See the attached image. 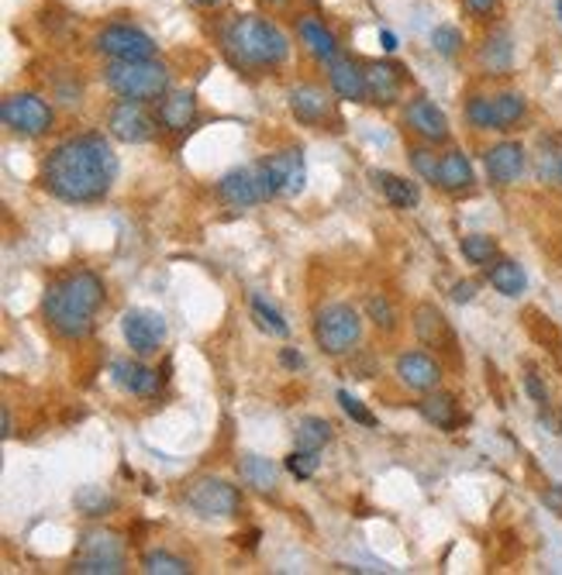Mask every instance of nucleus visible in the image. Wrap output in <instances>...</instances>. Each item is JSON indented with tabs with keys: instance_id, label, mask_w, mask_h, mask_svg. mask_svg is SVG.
<instances>
[{
	"instance_id": "obj_35",
	"label": "nucleus",
	"mask_w": 562,
	"mask_h": 575,
	"mask_svg": "<svg viewBox=\"0 0 562 575\" xmlns=\"http://www.w3.org/2000/svg\"><path fill=\"white\" fill-rule=\"evenodd\" d=\"M366 318L379 328V331H397V310H394V303L383 297V294H373V297H366Z\"/></svg>"
},
{
	"instance_id": "obj_12",
	"label": "nucleus",
	"mask_w": 562,
	"mask_h": 575,
	"mask_svg": "<svg viewBox=\"0 0 562 575\" xmlns=\"http://www.w3.org/2000/svg\"><path fill=\"white\" fill-rule=\"evenodd\" d=\"M108 132L124 145H142L156 139L159 118H152L142 100H121L108 118Z\"/></svg>"
},
{
	"instance_id": "obj_45",
	"label": "nucleus",
	"mask_w": 562,
	"mask_h": 575,
	"mask_svg": "<svg viewBox=\"0 0 562 575\" xmlns=\"http://www.w3.org/2000/svg\"><path fill=\"white\" fill-rule=\"evenodd\" d=\"M542 504H546V507H552V510H555V513L562 517V486H552V489H546V493H542Z\"/></svg>"
},
{
	"instance_id": "obj_27",
	"label": "nucleus",
	"mask_w": 562,
	"mask_h": 575,
	"mask_svg": "<svg viewBox=\"0 0 562 575\" xmlns=\"http://www.w3.org/2000/svg\"><path fill=\"white\" fill-rule=\"evenodd\" d=\"M487 279L497 294L510 297V300H518L525 290H528V276H525V266L515 263V258H494V263L487 266Z\"/></svg>"
},
{
	"instance_id": "obj_10",
	"label": "nucleus",
	"mask_w": 562,
	"mask_h": 575,
	"mask_svg": "<svg viewBox=\"0 0 562 575\" xmlns=\"http://www.w3.org/2000/svg\"><path fill=\"white\" fill-rule=\"evenodd\" d=\"M121 334L128 349H132L135 355H156L166 342V321L163 313L156 310H145V307H132L121 313Z\"/></svg>"
},
{
	"instance_id": "obj_36",
	"label": "nucleus",
	"mask_w": 562,
	"mask_h": 575,
	"mask_svg": "<svg viewBox=\"0 0 562 575\" xmlns=\"http://www.w3.org/2000/svg\"><path fill=\"white\" fill-rule=\"evenodd\" d=\"M142 572H148V575H187L190 565L184 559L169 555V552H148L142 559Z\"/></svg>"
},
{
	"instance_id": "obj_39",
	"label": "nucleus",
	"mask_w": 562,
	"mask_h": 575,
	"mask_svg": "<svg viewBox=\"0 0 562 575\" xmlns=\"http://www.w3.org/2000/svg\"><path fill=\"white\" fill-rule=\"evenodd\" d=\"M318 465H321V458L311 449H297V452L287 455V473L297 476V479H311L318 473Z\"/></svg>"
},
{
	"instance_id": "obj_41",
	"label": "nucleus",
	"mask_w": 562,
	"mask_h": 575,
	"mask_svg": "<svg viewBox=\"0 0 562 575\" xmlns=\"http://www.w3.org/2000/svg\"><path fill=\"white\" fill-rule=\"evenodd\" d=\"M411 163H415L418 176L439 183V159H436V152L431 148H411Z\"/></svg>"
},
{
	"instance_id": "obj_34",
	"label": "nucleus",
	"mask_w": 562,
	"mask_h": 575,
	"mask_svg": "<svg viewBox=\"0 0 562 575\" xmlns=\"http://www.w3.org/2000/svg\"><path fill=\"white\" fill-rule=\"evenodd\" d=\"M252 313H255V321H260L263 331H269V334H276V338H287V334H290V328H287V321H284V313H279L276 307H269L263 297H252Z\"/></svg>"
},
{
	"instance_id": "obj_42",
	"label": "nucleus",
	"mask_w": 562,
	"mask_h": 575,
	"mask_svg": "<svg viewBox=\"0 0 562 575\" xmlns=\"http://www.w3.org/2000/svg\"><path fill=\"white\" fill-rule=\"evenodd\" d=\"M525 389H528V397H531L535 403H539V407H546V403H549L546 386H542V379L535 376V373H528V376H525Z\"/></svg>"
},
{
	"instance_id": "obj_40",
	"label": "nucleus",
	"mask_w": 562,
	"mask_h": 575,
	"mask_svg": "<svg viewBox=\"0 0 562 575\" xmlns=\"http://www.w3.org/2000/svg\"><path fill=\"white\" fill-rule=\"evenodd\" d=\"M339 403H342V410L352 417V421L355 424H363V428H376V417L360 403V400H355L352 394H349V389H339Z\"/></svg>"
},
{
	"instance_id": "obj_4",
	"label": "nucleus",
	"mask_w": 562,
	"mask_h": 575,
	"mask_svg": "<svg viewBox=\"0 0 562 575\" xmlns=\"http://www.w3.org/2000/svg\"><path fill=\"white\" fill-rule=\"evenodd\" d=\"M104 84L121 100H163L169 93V69L159 59H111L104 66Z\"/></svg>"
},
{
	"instance_id": "obj_37",
	"label": "nucleus",
	"mask_w": 562,
	"mask_h": 575,
	"mask_svg": "<svg viewBox=\"0 0 562 575\" xmlns=\"http://www.w3.org/2000/svg\"><path fill=\"white\" fill-rule=\"evenodd\" d=\"M431 45H436V52H439V56H445V59H455L459 52H463L466 38H463V32L455 29V24H439V29L431 32Z\"/></svg>"
},
{
	"instance_id": "obj_18",
	"label": "nucleus",
	"mask_w": 562,
	"mask_h": 575,
	"mask_svg": "<svg viewBox=\"0 0 562 575\" xmlns=\"http://www.w3.org/2000/svg\"><path fill=\"white\" fill-rule=\"evenodd\" d=\"M328 84L342 100L363 103L370 100V87H366V63H355L345 56H335L328 63Z\"/></svg>"
},
{
	"instance_id": "obj_23",
	"label": "nucleus",
	"mask_w": 562,
	"mask_h": 575,
	"mask_svg": "<svg viewBox=\"0 0 562 575\" xmlns=\"http://www.w3.org/2000/svg\"><path fill=\"white\" fill-rule=\"evenodd\" d=\"M480 69L487 76H507L515 66V42H510L507 29H494L480 45Z\"/></svg>"
},
{
	"instance_id": "obj_26",
	"label": "nucleus",
	"mask_w": 562,
	"mask_h": 575,
	"mask_svg": "<svg viewBox=\"0 0 562 575\" xmlns=\"http://www.w3.org/2000/svg\"><path fill=\"white\" fill-rule=\"evenodd\" d=\"M197 118V97L190 90H176L166 93L159 103V124L169 128V132H187Z\"/></svg>"
},
{
	"instance_id": "obj_6",
	"label": "nucleus",
	"mask_w": 562,
	"mask_h": 575,
	"mask_svg": "<svg viewBox=\"0 0 562 575\" xmlns=\"http://www.w3.org/2000/svg\"><path fill=\"white\" fill-rule=\"evenodd\" d=\"M124 541L114 531H87L80 538V548H76V559H73V572H84V575H118L124 572Z\"/></svg>"
},
{
	"instance_id": "obj_43",
	"label": "nucleus",
	"mask_w": 562,
	"mask_h": 575,
	"mask_svg": "<svg viewBox=\"0 0 562 575\" xmlns=\"http://www.w3.org/2000/svg\"><path fill=\"white\" fill-rule=\"evenodd\" d=\"M473 18H491L497 11V0H463Z\"/></svg>"
},
{
	"instance_id": "obj_29",
	"label": "nucleus",
	"mask_w": 562,
	"mask_h": 575,
	"mask_svg": "<svg viewBox=\"0 0 562 575\" xmlns=\"http://www.w3.org/2000/svg\"><path fill=\"white\" fill-rule=\"evenodd\" d=\"M239 476L245 486H252L255 493H276V476H279V468L276 462H269L266 455H242L239 458Z\"/></svg>"
},
{
	"instance_id": "obj_48",
	"label": "nucleus",
	"mask_w": 562,
	"mask_h": 575,
	"mask_svg": "<svg viewBox=\"0 0 562 575\" xmlns=\"http://www.w3.org/2000/svg\"><path fill=\"white\" fill-rule=\"evenodd\" d=\"M549 173H552V179H555L559 187H562V155H555V163H552V169H549Z\"/></svg>"
},
{
	"instance_id": "obj_32",
	"label": "nucleus",
	"mask_w": 562,
	"mask_h": 575,
	"mask_svg": "<svg viewBox=\"0 0 562 575\" xmlns=\"http://www.w3.org/2000/svg\"><path fill=\"white\" fill-rule=\"evenodd\" d=\"M459 248H463V255L470 258L473 266H491L494 258L500 255V248H497V242L491 239V234H466Z\"/></svg>"
},
{
	"instance_id": "obj_9",
	"label": "nucleus",
	"mask_w": 562,
	"mask_h": 575,
	"mask_svg": "<svg viewBox=\"0 0 562 575\" xmlns=\"http://www.w3.org/2000/svg\"><path fill=\"white\" fill-rule=\"evenodd\" d=\"M218 197L228 207H252V203H263L269 197H276V187L266 173V166H249V169H232L228 176H221L218 183Z\"/></svg>"
},
{
	"instance_id": "obj_19",
	"label": "nucleus",
	"mask_w": 562,
	"mask_h": 575,
	"mask_svg": "<svg viewBox=\"0 0 562 575\" xmlns=\"http://www.w3.org/2000/svg\"><path fill=\"white\" fill-rule=\"evenodd\" d=\"M411 321H415V334L421 338L428 349L455 352V334H452V328L445 321V313L436 303H418L415 313H411Z\"/></svg>"
},
{
	"instance_id": "obj_5",
	"label": "nucleus",
	"mask_w": 562,
	"mask_h": 575,
	"mask_svg": "<svg viewBox=\"0 0 562 575\" xmlns=\"http://www.w3.org/2000/svg\"><path fill=\"white\" fill-rule=\"evenodd\" d=\"M363 338V318L349 303H328L315 318V342L324 355H349Z\"/></svg>"
},
{
	"instance_id": "obj_21",
	"label": "nucleus",
	"mask_w": 562,
	"mask_h": 575,
	"mask_svg": "<svg viewBox=\"0 0 562 575\" xmlns=\"http://www.w3.org/2000/svg\"><path fill=\"white\" fill-rule=\"evenodd\" d=\"M111 376L124 394H132V397H156L159 394V373L135 362V358H114Z\"/></svg>"
},
{
	"instance_id": "obj_46",
	"label": "nucleus",
	"mask_w": 562,
	"mask_h": 575,
	"mask_svg": "<svg viewBox=\"0 0 562 575\" xmlns=\"http://www.w3.org/2000/svg\"><path fill=\"white\" fill-rule=\"evenodd\" d=\"M279 358H284V365H290V369H300V365H304V358L294 349H284V355H279Z\"/></svg>"
},
{
	"instance_id": "obj_14",
	"label": "nucleus",
	"mask_w": 562,
	"mask_h": 575,
	"mask_svg": "<svg viewBox=\"0 0 562 575\" xmlns=\"http://www.w3.org/2000/svg\"><path fill=\"white\" fill-rule=\"evenodd\" d=\"M404 121H407V128H411L415 135H421V139L431 142V145L449 142V118H445V111L439 108L436 100L415 97V100L404 108Z\"/></svg>"
},
{
	"instance_id": "obj_11",
	"label": "nucleus",
	"mask_w": 562,
	"mask_h": 575,
	"mask_svg": "<svg viewBox=\"0 0 562 575\" xmlns=\"http://www.w3.org/2000/svg\"><path fill=\"white\" fill-rule=\"evenodd\" d=\"M97 52L108 59H156V42L135 24H108L97 32Z\"/></svg>"
},
{
	"instance_id": "obj_33",
	"label": "nucleus",
	"mask_w": 562,
	"mask_h": 575,
	"mask_svg": "<svg viewBox=\"0 0 562 575\" xmlns=\"http://www.w3.org/2000/svg\"><path fill=\"white\" fill-rule=\"evenodd\" d=\"M76 510H84L87 517H104L108 510H114V496L97 486H84L76 493Z\"/></svg>"
},
{
	"instance_id": "obj_38",
	"label": "nucleus",
	"mask_w": 562,
	"mask_h": 575,
	"mask_svg": "<svg viewBox=\"0 0 562 575\" xmlns=\"http://www.w3.org/2000/svg\"><path fill=\"white\" fill-rule=\"evenodd\" d=\"M466 121L476 128V132H494L491 121V93H476L466 100Z\"/></svg>"
},
{
	"instance_id": "obj_2",
	"label": "nucleus",
	"mask_w": 562,
	"mask_h": 575,
	"mask_svg": "<svg viewBox=\"0 0 562 575\" xmlns=\"http://www.w3.org/2000/svg\"><path fill=\"white\" fill-rule=\"evenodd\" d=\"M100 307H104V283L87 269L66 273L56 283H48L42 297V313L48 328L69 338V342H80V338L93 331V318Z\"/></svg>"
},
{
	"instance_id": "obj_3",
	"label": "nucleus",
	"mask_w": 562,
	"mask_h": 575,
	"mask_svg": "<svg viewBox=\"0 0 562 575\" xmlns=\"http://www.w3.org/2000/svg\"><path fill=\"white\" fill-rule=\"evenodd\" d=\"M221 45L239 69H273L290 56V38L260 14L232 18L221 32Z\"/></svg>"
},
{
	"instance_id": "obj_49",
	"label": "nucleus",
	"mask_w": 562,
	"mask_h": 575,
	"mask_svg": "<svg viewBox=\"0 0 562 575\" xmlns=\"http://www.w3.org/2000/svg\"><path fill=\"white\" fill-rule=\"evenodd\" d=\"M379 38H383V48H387V52H397V38H394V32H383Z\"/></svg>"
},
{
	"instance_id": "obj_25",
	"label": "nucleus",
	"mask_w": 562,
	"mask_h": 575,
	"mask_svg": "<svg viewBox=\"0 0 562 575\" xmlns=\"http://www.w3.org/2000/svg\"><path fill=\"white\" fill-rule=\"evenodd\" d=\"M473 183H476V176H473L470 155L459 152V148L445 152L442 159H439V187H442L445 193H463V190L473 187Z\"/></svg>"
},
{
	"instance_id": "obj_13",
	"label": "nucleus",
	"mask_w": 562,
	"mask_h": 575,
	"mask_svg": "<svg viewBox=\"0 0 562 575\" xmlns=\"http://www.w3.org/2000/svg\"><path fill=\"white\" fill-rule=\"evenodd\" d=\"M483 166L497 187H515L528 169V152L521 142H497L483 152Z\"/></svg>"
},
{
	"instance_id": "obj_52",
	"label": "nucleus",
	"mask_w": 562,
	"mask_h": 575,
	"mask_svg": "<svg viewBox=\"0 0 562 575\" xmlns=\"http://www.w3.org/2000/svg\"><path fill=\"white\" fill-rule=\"evenodd\" d=\"M273 4H287V0H273Z\"/></svg>"
},
{
	"instance_id": "obj_30",
	"label": "nucleus",
	"mask_w": 562,
	"mask_h": 575,
	"mask_svg": "<svg viewBox=\"0 0 562 575\" xmlns=\"http://www.w3.org/2000/svg\"><path fill=\"white\" fill-rule=\"evenodd\" d=\"M376 187L383 190V197H387L394 207H415L421 200L418 187L415 183H407L404 176H394V173H376Z\"/></svg>"
},
{
	"instance_id": "obj_1",
	"label": "nucleus",
	"mask_w": 562,
	"mask_h": 575,
	"mask_svg": "<svg viewBox=\"0 0 562 575\" xmlns=\"http://www.w3.org/2000/svg\"><path fill=\"white\" fill-rule=\"evenodd\" d=\"M114 176L118 155L104 135L66 139L42 163V187L66 203H93L108 197Z\"/></svg>"
},
{
	"instance_id": "obj_15",
	"label": "nucleus",
	"mask_w": 562,
	"mask_h": 575,
	"mask_svg": "<svg viewBox=\"0 0 562 575\" xmlns=\"http://www.w3.org/2000/svg\"><path fill=\"white\" fill-rule=\"evenodd\" d=\"M287 103H290V114L300 121V124H328L335 121V103H331V97L315 87V84H297L290 93H287Z\"/></svg>"
},
{
	"instance_id": "obj_24",
	"label": "nucleus",
	"mask_w": 562,
	"mask_h": 575,
	"mask_svg": "<svg viewBox=\"0 0 562 575\" xmlns=\"http://www.w3.org/2000/svg\"><path fill=\"white\" fill-rule=\"evenodd\" d=\"M528 118V97L518 90H500L491 93V121L494 132H515V128Z\"/></svg>"
},
{
	"instance_id": "obj_28",
	"label": "nucleus",
	"mask_w": 562,
	"mask_h": 575,
	"mask_svg": "<svg viewBox=\"0 0 562 575\" xmlns=\"http://www.w3.org/2000/svg\"><path fill=\"white\" fill-rule=\"evenodd\" d=\"M418 410H421V417L428 424H436L442 431L459 428V400L452 394H445V389H431V394H425Z\"/></svg>"
},
{
	"instance_id": "obj_44",
	"label": "nucleus",
	"mask_w": 562,
	"mask_h": 575,
	"mask_svg": "<svg viewBox=\"0 0 562 575\" xmlns=\"http://www.w3.org/2000/svg\"><path fill=\"white\" fill-rule=\"evenodd\" d=\"M473 297H476V283L463 279V283H455V286H452V300H455V303H470Z\"/></svg>"
},
{
	"instance_id": "obj_16",
	"label": "nucleus",
	"mask_w": 562,
	"mask_h": 575,
	"mask_svg": "<svg viewBox=\"0 0 562 575\" xmlns=\"http://www.w3.org/2000/svg\"><path fill=\"white\" fill-rule=\"evenodd\" d=\"M273 187H276V197H297L304 190V183H308V166H304V155L297 148H287V152H276L269 159H263Z\"/></svg>"
},
{
	"instance_id": "obj_17",
	"label": "nucleus",
	"mask_w": 562,
	"mask_h": 575,
	"mask_svg": "<svg viewBox=\"0 0 562 575\" xmlns=\"http://www.w3.org/2000/svg\"><path fill=\"white\" fill-rule=\"evenodd\" d=\"M397 379L415 394H431L442 386V365L425 352H404L397 358Z\"/></svg>"
},
{
	"instance_id": "obj_51",
	"label": "nucleus",
	"mask_w": 562,
	"mask_h": 575,
	"mask_svg": "<svg viewBox=\"0 0 562 575\" xmlns=\"http://www.w3.org/2000/svg\"><path fill=\"white\" fill-rule=\"evenodd\" d=\"M555 11H559V18H562V0H559V4H555Z\"/></svg>"
},
{
	"instance_id": "obj_47",
	"label": "nucleus",
	"mask_w": 562,
	"mask_h": 575,
	"mask_svg": "<svg viewBox=\"0 0 562 575\" xmlns=\"http://www.w3.org/2000/svg\"><path fill=\"white\" fill-rule=\"evenodd\" d=\"M0 428H4V438L14 434V421H11V410L4 407V413H0Z\"/></svg>"
},
{
	"instance_id": "obj_7",
	"label": "nucleus",
	"mask_w": 562,
	"mask_h": 575,
	"mask_svg": "<svg viewBox=\"0 0 562 575\" xmlns=\"http://www.w3.org/2000/svg\"><path fill=\"white\" fill-rule=\"evenodd\" d=\"M187 504L190 510H197L200 517L208 520H232L242 513V493L224 483V479H214V476H200L187 486Z\"/></svg>"
},
{
	"instance_id": "obj_50",
	"label": "nucleus",
	"mask_w": 562,
	"mask_h": 575,
	"mask_svg": "<svg viewBox=\"0 0 562 575\" xmlns=\"http://www.w3.org/2000/svg\"><path fill=\"white\" fill-rule=\"evenodd\" d=\"M200 8H214V4H221V0H197Z\"/></svg>"
},
{
	"instance_id": "obj_31",
	"label": "nucleus",
	"mask_w": 562,
	"mask_h": 575,
	"mask_svg": "<svg viewBox=\"0 0 562 575\" xmlns=\"http://www.w3.org/2000/svg\"><path fill=\"white\" fill-rule=\"evenodd\" d=\"M294 438H297V449L321 452L324 444L335 438V431H331V424L324 421V417H304V421L297 424V431H294Z\"/></svg>"
},
{
	"instance_id": "obj_8",
	"label": "nucleus",
	"mask_w": 562,
	"mask_h": 575,
	"mask_svg": "<svg viewBox=\"0 0 562 575\" xmlns=\"http://www.w3.org/2000/svg\"><path fill=\"white\" fill-rule=\"evenodd\" d=\"M0 121H4V128H11L14 135L38 139L53 128V108H48L38 93H11L0 103Z\"/></svg>"
},
{
	"instance_id": "obj_22",
	"label": "nucleus",
	"mask_w": 562,
	"mask_h": 575,
	"mask_svg": "<svg viewBox=\"0 0 562 575\" xmlns=\"http://www.w3.org/2000/svg\"><path fill=\"white\" fill-rule=\"evenodd\" d=\"M297 38H300V45L311 52L315 59H321V63H331L339 56V38H335V32L328 29V24L321 21V18H315V14H300L297 18Z\"/></svg>"
},
{
	"instance_id": "obj_20",
	"label": "nucleus",
	"mask_w": 562,
	"mask_h": 575,
	"mask_svg": "<svg viewBox=\"0 0 562 575\" xmlns=\"http://www.w3.org/2000/svg\"><path fill=\"white\" fill-rule=\"evenodd\" d=\"M366 87L376 108H390L404 93V69L394 63H366Z\"/></svg>"
}]
</instances>
